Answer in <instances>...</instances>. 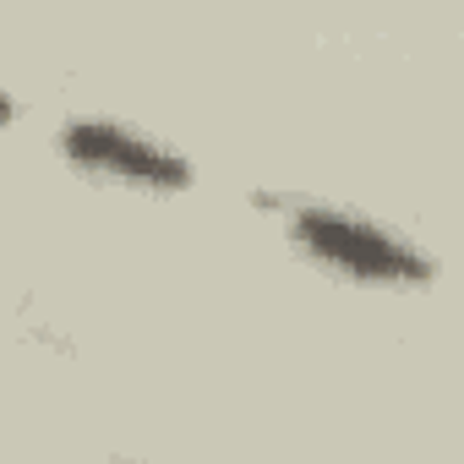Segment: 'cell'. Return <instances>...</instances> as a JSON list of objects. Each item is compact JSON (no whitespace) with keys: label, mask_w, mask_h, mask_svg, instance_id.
I'll return each instance as SVG.
<instances>
[{"label":"cell","mask_w":464,"mask_h":464,"mask_svg":"<svg viewBox=\"0 0 464 464\" xmlns=\"http://www.w3.org/2000/svg\"><path fill=\"white\" fill-rule=\"evenodd\" d=\"M285 236L301 257H312L317 268H328L334 279H350V285L426 290L437 279V263L426 257L420 241H410L404 229H393L372 213H355V208L301 197L285 208Z\"/></svg>","instance_id":"cell-1"},{"label":"cell","mask_w":464,"mask_h":464,"mask_svg":"<svg viewBox=\"0 0 464 464\" xmlns=\"http://www.w3.org/2000/svg\"><path fill=\"white\" fill-rule=\"evenodd\" d=\"M55 148L77 175L131 186V191H191V180H197V169L180 148H169L126 121H110V115H72L55 131Z\"/></svg>","instance_id":"cell-2"}]
</instances>
